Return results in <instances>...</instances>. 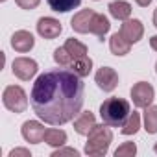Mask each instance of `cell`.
I'll list each match as a JSON object with an SVG mask.
<instances>
[{
  "mask_svg": "<svg viewBox=\"0 0 157 157\" xmlns=\"http://www.w3.org/2000/svg\"><path fill=\"white\" fill-rule=\"evenodd\" d=\"M44 142L48 146H52V148H61L67 142V133L63 129H46Z\"/></svg>",
  "mask_w": 157,
  "mask_h": 157,
  "instance_id": "cell-18",
  "label": "cell"
},
{
  "mask_svg": "<svg viewBox=\"0 0 157 157\" xmlns=\"http://www.w3.org/2000/svg\"><path fill=\"white\" fill-rule=\"evenodd\" d=\"M94 15H96V11H93V10H82V11H78L72 17V21H70L72 30L76 33H91Z\"/></svg>",
  "mask_w": 157,
  "mask_h": 157,
  "instance_id": "cell-9",
  "label": "cell"
},
{
  "mask_svg": "<svg viewBox=\"0 0 157 157\" xmlns=\"http://www.w3.org/2000/svg\"><path fill=\"white\" fill-rule=\"evenodd\" d=\"M129 113H131L129 102L124 98H118V96L107 98L100 105V117H102L104 124H107L111 128H122L124 122L128 120Z\"/></svg>",
  "mask_w": 157,
  "mask_h": 157,
  "instance_id": "cell-2",
  "label": "cell"
},
{
  "mask_svg": "<svg viewBox=\"0 0 157 157\" xmlns=\"http://www.w3.org/2000/svg\"><path fill=\"white\" fill-rule=\"evenodd\" d=\"M65 48H67V52L70 54L72 61H74V59H80V57H83V56H87V46H85L83 43H80L78 39H67Z\"/></svg>",
  "mask_w": 157,
  "mask_h": 157,
  "instance_id": "cell-21",
  "label": "cell"
},
{
  "mask_svg": "<svg viewBox=\"0 0 157 157\" xmlns=\"http://www.w3.org/2000/svg\"><path fill=\"white\" fill-rule=\"evenodd\" d=\"M153 151H155V153H157V142H155V146H153Z\"/></svg>",
  "mask_w": 157,
  "mask_h": 157,
  "instance_id": "cell-31",
  "label": "cell"
},
{
  "mask_svg": "<svg viewBox=\"0 0 157 157\" xmlns=\"http://www.w3.org/2000/svg\"><path fill=\"white\" fill-rule=\"evenodd\" d=\"M54 61H56L59 67H63V68H68V67L72 65V57H70V54L67 52L65 46H59V48L54 50Z\"/></svg>",
  "mask_w": 157,
  "mask_h": 157,
  "instance_id": "cell-23",
  "label": "cell"
},
{
  "mask_svg": "<svg viewBox=\"0 0 157 157\" xmlns=\"http://www.w3.org/2000/svg\"><path fill=\"white\" fill-rule=\"evenodd\" d=\"M135 2H137L140 8H146V6H150V2H151V0H135Z\"/></svg>",
  "mask_w": 157,
  "mask_h": 157,
  "instance_id": "cell-29",
  "label": "cell"
},
{
  "mask_svg": "<svg viewBox=\"0 0 157 157\" xmlns=\"http://www.w3.org/2000/svg\"><path fill=\"white\" fill-rule=\"evenodd\" d=\"M153 98H155V91L148 82H139L131 87V100H133L135 107L146 109L148 105H151Z\"/></svg>",
  "mask_w": 157,
  "mask_h": 157,
  "instance_id": "cell-5",
  "label": "cell"
},
{
  "mask_svg": "<svg viewBox=\"0 0 157 157\" xmlns=\"http://www.w3.org/2000/svg\"><path fill=\"white\" fill-rule=\"evenodd\" d=\"M33 113L50 126H63L82 113L85 102L83 80L74 70L52 68L43 72L30 93Z\"/></svg>",
  "mask_w": 157,
  "mask_h": 157,
  "instance_id": "cell-1",
  "label": "cell"
},
{
  "mask_svg": "<svg viewBox=\"0 0 157 157\" xmlns=\"http://www.w3.org/2000/svg\"><path fill=\"white\" fill-rule=\"evenodd\" d=\"M150 46L157 52V35H153V37H150Z\"/></svg>",
  "mask_w": 157,
  "mask_h": 157,
  "instance_id": "cell-28",
  "label": "cell"
},
{
  "mask_svg": "<svg viewBox=\"0 0 157 157\" xmlns=\"http://www.w3.org/2000/svg\"><path fill=\"white\" fill-rule=\"evenodd\" d=\"M139 128H140V115H139L137 111H133V113H129L128 120H126L124 126L120 128V133H122V135H135V133L139 131Z\"/></svg>",
  "mask_w": 157,
  "mask_h": 157,
  "instance_id": "cell-22",
  "label": "cell"
},
{
  "mask_svg": "<svg viewBox=\"0 0 157 157\" xmlns=\"http://www.w3.org/2000/svg\"><path fill=\"white\" fill-rule=\"evenodd\" d=\"M144 129L150 135L157 133V105H148L144 111Z\"/></svg>",
  "mask_w": 157,
  "mask_h": 157,
  "instance_id": "cell-20",
  "label": "cell"
},
{
  "mask_svg": "<svg viewBox=\"0 0 157 157\" xmlns=\"http://www.w3.org/2000/svg\"><path fill=\"white\" fill-rule=\"evenodd\" d=\"M68 68L74 70L80 78H85V76H89L91 70H93V59H91L89 56H83V57H80V59H74Z\"/></svg>",
  "mask_w": 157,
  "mask_h": 157,
  "instance_id": "cell-17",
  "label": "cell"
},
{
  "mask_svg": "<svg viewBox=\"0 0 157 157\" xmlns=\"http://www.w3.org/2000/svg\"><path fill=\"white\" fill-rule=\"evenodd\" d=\"M155 72H157V63H155Z\"/></svg>",
  "mask_w": 157,
  "mask_h": 157,
  "instance_id": "cell-32",
  "label": "cell"
},
{
  "mask_svg": "<svg viewBox=\"0 0 157 157\" xmlns=\"http://www.w3.org/2000/svg\"><path fill=\"white\" fill-rule=\"evenodd\" d=\"M94 82H96V85H98L104 93H111V91H115L117 85H118V74H117V70L111 68V67H102V68L96 72V76H94Z\"/></svg>",
  "mask_w": 157,
  "mask_h": 157,
  "instance_id": "cell-7",
  "label": "cell"
},
{
  "mask_svg": "<svg viewBox=\"0 0 157 157\" xmlns=\"http://www.w3.org/2000/svg\"><path fill=\"white\" fill-rule=\"evenodd\" d=\"M135 153H137L135 142H124L122 146H118L115 150V157H133Z\"/></svg>",
  "mask_w": 157,
  "mask_h": 157,
  "instance_id": "cell-24",
  "label": "cell"
},
{
  "mask_svg": "<svg viewBox=\"0 0 157 157\" xmlns=\"http://www.w3.org/2000/svg\"><path fill=\"white\" fill-rule=\"evenodd\" d=\"M33 44H35V39H33V35H32L30 32H26V30H19V32H15V33L11 35V48H13L15 52L26 54V52H30V50L33 48Z\"/></svg>",
  "mask_w": 157,
  "mask_h": 157,
  "instance_id": "cell-12",
  "label": "cell"
},
{
  "mask_svg": "<svg viewBox=\"0 0 157 157\" xmlns=\"http://www.w3.org/2000/svg\"><path fill=\"white\" fill-rule=\"evenodd\" d=\"M94 126H96V118H94V115H93L91 111L80 113V117L74 120V129H76L78 135H85V137H87V135L93 131Z\"/></svg>",
  "mask_w": 157,
  "mask_h": 157,
  "instance_id": "cell-13",
  "label": "cell"
},
{
  "mask_svg": "<svg viewBox=\"0 0 157 157\" xmlns=\"http://www.w3.org/2000/svg\"><path fill=\"white\" fill-rule=\"evenodd\" d=\"M63 155H72V157H78L80 155V151L74 150V148H57L56 151H52V157H63Z\"/></svg>",
  "mask_w": 157,
  "mask_h": 157,
  "instance_id": "cell-25",
  "label": "cell"
},
{
  "mask_svg": "<svg viewBox=\"0 0 157 157\" xmlns=\"http://www.w3.org/2000/svg\"><path fill=\"white\" fill-rule=\"evenodd\" d=\"M109 28H111L109 19H107L105 15H102V13H96V15H94V19H93L91 33H94L100 41H104V37H105V33L109 32Z\"/></svg>",
  "mask_w": 157,
  "mask_h": 157,
  "instance_id": "cell-16",
  "label": "cell"
},
{
  "mask_svg": "<svg viewBox=\"0 0 157 157\" xmlns=\"http://www.w3.org/2000/svg\"><path fill=\"white\" fill-rule=\"evenodd\" d=\"M11 70L13 74L22 82H28L37 74L39 67H37V61L35 59H30V57H17L11 65Z\"/></svg>",
  "mask_w": 157,
  "mask_h": 157,
  "instance_id": "cell-6",
  "label": "cell"
},
{
  "mask_svg": "<svg viewBox=\"0 0 157 157\" xmlns=\"http://www.w3.org/2000/svg\"><path fill=\"white\" fill-rule=\"evenodd\" d=\"M10 157H32V153L26 148H15L10 151Z\"/></svg>",
  "mask_w": 157,
  "mask_h": 157,
  "instance_id": "cell-27",
  "label": "cell"
},
{
  "mask_svg": "<svg viewBox=\"0 0 157 157\" xmlns=\"http://www.w3.org/2000/svg\"><path fill=\"white\" fill-rule=\"evenodd\" d=\"M109 48H111V52H113L115 56H126V54H129L131 43H129L120 32H117V33H113L111 39H109Z\"/></svg>",
  "mask_w": 157,
  "mask_h": 157,
  "instance_id": "cell-15",
  "label": "cell"
},
{
  "mask_svg": "<svg viewBox=\"0 0 157 157\" xmlns=\"http://www.w3.org/2000/svg\"><path fill=\"white\" fill-rule=\"evenodd\" d=\"M107 10L111 17H115L117 21H128L131 17V4L126 2V0H115V2L109 4Z\"/></svg>",
  "mask_w": 157,
  "mask_h": 157,
  "instance_id": "cell-14",
  "label": "cell"
},
{
  "mask_svg": "<svg viewBox=\"0 0 157 157\" xmlns=\"http://www.w3.org/2000/svg\"><path fill=\"white\" fill-rule=\"evenodd\" d=\"M153 26H155V28H157V10H155V11H153Z\"/></svg>",
  "mask_w": 157,
  "mask_h": 157,
  "instance_id": "cell-30",
  "label": "cell"
},
{
  "mask_svg": "<svg viewBox=\"0 0 157 157\" xmlns=\"http://www.w3.org/2000/svg\"><path fill=\"white\" fill-rule=\"evenodd\" d=\"M52 11L56 13H67L82 4V0H46Z\"/></svg>",
  "mask_w": 157,
  "mask_h": 157,
  "instance_id": "cell-19",
  "label": "cell"
},
{
  "mask_svg": "<svg viewBox=\"0 0 157 157\" xmlns=\"http://www.w3.org/2000/svg\"><path fill=\"white\" fill-rule=\"evenodd\" d=\"M2 102L11 113H22L28 107V96L19 85H8L2 93Z\"/></svg>",
  "mask_w": 157,
  "mask_h": 157,
  "instance_id": "cell-4",
  "label": "cell"
},
{
  "mask_svg": "<svg viewBox=\"0 0 157 157\" xmlns=\"http://www.w3.org/2000/svg\"><path fill=\"white\" fill-rule=\"evenodd\" d=\"M120 33L133 44V43H139L144 35V26L139 19H128V21H122V26H120Z\"/></svg>",
  "mask_w": 157,
  "mask_h": 157,
  "instance_id": "cell-11",
  "label": "cell"
},
{
  "mask_svg": "<svg viewBox=\"0 0 157 157\" xmlns=\"http://www.w3.org/2000/svg\"><path fill=\"white\" fill-rule=\"evenodd\" d=\"M21 133H22V137H24L26 142L39 144V142L44 140L46 129H44V126H43L41 122H37V120H26V122L22 124V128H21Z\"/></svg>",
  "mask_w": 157,
  "mask_h": 157,
  "instance_id": "cell-8",
  "label": "cell"
},
{
  "mask_svg": "<svg viewBox=\"0 0 157 157\" xmlns=\"http://www.w3.org/2000/svg\"><path fill=\"white\" fill-rule=\"evenodd\" d=\"M15 4L21 8V10H35L39 4H41V0H15Z\"/></svg>",
  "mask_w": 157,
  "mask_h": 157,
  "instance_id": "cell-26",
  "label": "cell"
},
{
  "mask_svg": "<svg viewBox=\"0 0 157 157\" xmlns=\"http://www.w3.org/2000/svg\"><path fill=\"white\" fill-rule=\"evenodd\" d=\"M2 2H6V0H2Z\"/></svg>",
  "mask_w": 157,
  "mask_h": 157,
  "instance_id": "cell-33",
  "label": "cell"
},
{
  "mask_svg": "<svg viewBox=\"0 0 157 157\" xmlns=\"http://www.w3.org/2000/svg\"><path fill=\"white\" fill-rule=\"evenodd\" d=\"M113 142V133L107 128V124L104 126H94L93 131L87 135V142H85V153L93 155V157H102L107 153L109 146Z\"/></svg>",
  "mask_w": 157,
  "mask_h": 157,
  "instance_id": "cell-3",
  "label": "cell"
},
{
  "mask_svg": "<svg viewBox=\"0 0 157 157\" xmlns=\"http://www.w3.org/2000/svg\"><path fill=\"white\" fill-rule=\"evenodd\" d=\"M63 32V26L54 17H41L37 21V33L44 39H56Z\"/></svg>",
  "mask_w": 157,
  "mask_h": 157,
  "instance_id": "cell-10",
  "label": "cell"
},
{
  "mask_svg": "<svg viewBox=\"0 0 157 157\" xmlns=\"http://www.w3.org/2000/svg\"><path fill=\"white\" fill-rule=\"evenodd\" d=\"M94 2H98V0H94Z\"/></svg>",
  "mask_w": 157,
  "mask_h": 157,
  "instance_id": "cell-34",
  "label": "cell"
}]
</instances>
